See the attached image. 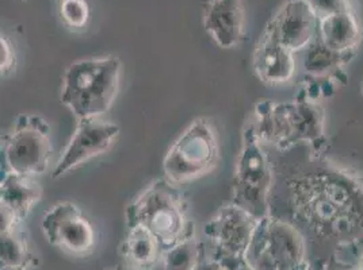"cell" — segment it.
<instances>
[{"instance_id": "obj_1", "label": "cell", "mask_w": 363, "mask_h": 270, "mask_svg": "<svg viewBox=\"0 0 363 270\" xmlns=\"http://www.w3.org/2000/svg\"><path fill=\"white\" fill-rule=\"evenodd\" d=\"M288 180L290 207L294 218L324 240L340 243L363 240V180L327 161Z\"/></svg>"}, {"instance_id": "obj_2", "label": "cell", "mask_w": 363, "mask_h": 270, "mask_svg": "<svg viewBox=\"0 0 363 270\" xmlns=\"http://www.w3.org/2000/svg\"><path fill=\"white\" fill-rule=\"evenodd\" d=\"M252 124L262 143H270L279 151H289L300 142H308L312 160L324 158L328 151L325 110L301 92L289 103L259 100Z\"/></svg>"}, {"instance_id": "obj_3", "label": "cell", "mask_w": 363, "mask_h": 270, "mask_svg": "<svg viewBox=\"0 0 363 270\" xmlns=\"http://www.w3.org/2000/svg\"><path fill=\"white\" fill-rule=\"evenodd\" d=\"M122 62L117 56L72 62L64 72L60 102L76 119L102 118L121 87Z\"/></svg>"}, {"instance_id": "obj_4", "label": "cell", "mask_w": 363, "mask_h": 270, "mask_svg": "<svg viewBox=\"0 0 363 270\" xmlns=\"http://www.w3.org/2000/svg\"><path fill=\"white\" fill-rule=\"evenodd\" d=\"M128 227L143 225L167 250L194 237L189 204L175 184L159 179L136 197L125 211Z\"/></svg>"}, {"instance_id": "obj_5", "label": "cell", "mask_w": 363, "mask_h": 270, "mask_svg": "<svg viewBox=\"0 0 363 270\" xmlns=\"http://www.w3.org/2000/svg\"><path fill=\"white\" fill-rule=\"evenodd\" d=\"M274 175L269 157L259 141L252 122L242 130V151L232 181V203L257 219L270 215L269 199Z\"/></svg>"}, {"instance_id": "obj_6", "label": "cell", "mask_w": 363, "mask_h": 270, "mask_svg": "<svg viewBox=\"0 0 363 270\" xmlns=\"http://www.w3.org/2000/svg\"><path fill=\"white\" fill-rule=\"evenodd\" d=\"M245 262L248 270H309L300 230L272 215L259 221Z\"/></svg>"}, {"instance_id": "obj_7", "label": "cell", "mask_w": 363, "mask_h": 270, "mask_svg": "<svg viewBox=\"0 0 363 270\" xmlns=\"http://www.w3.org/2000/svg\"><path fill=\"white\" fill-rule=\"evenodd\" d=\"M220 160L218 135L206 118L193 120L167 151L163 172L175 185L198 180L211 173Z\"/></svg>"}, {"instance_id": "obj_8", "label": "cell", "mask_w": 363, "mask_h": 270, "mask_svg": "<svg viewBox=\"0 0 363 270\" xmlns=\"http://www.w3.org/2000/svg\"><path fill=\"white\" fill-rule=\"evenodd\" d=\"M53 154L50 126L41 115L22 114L3 141V155L10 172L38 176L45 173Z\"/></svg>"}, {"instance_id": "obj_9", "label": "cell", "mask_w": 363, "mask_h": 270, "mask_svg": "<svg viewBox=\"0 0 363 270\" xmlns=\"http://www.w3.org/2000/svg\"><path fill=\"white\" fill-rule=\"evenodd\" d=\"M260 219L235 203L223 206L205 225L213 255L224 270H248L245 254Z\"/></svg>"}, {"instance_id": "obj_10", "label": "cell", "mask_w": 363, "mask_h": 270, "mask_svg": "<svg viewBox=\"0 0 363 270\" xmlns=\"http://www.w3.org/2000/svg\"><path fill=\"white\" fill-rule=\"evenodd\" d=\"M48 240L67 254L86 257L96 246V230L75 203L61 201L46 212L41 222Z\"/></svg>"}, {"instance_id": "obj_11", "label": "cell", "mask_w": 363, "mask_h": 270, "mask_svg": "<svg viewBox=\"0 0 363 270\" xmlns=\"http://www.w3.org/2000/svg\"><path fill=\"white\" fill-rule=\"evenodd\" d=\"M120 133V126L102 118L79 120L75 133L61 154L59 163L53 168L52 177L59 179L77 166L110 151Z\"/></svg>"}, {"instance_id": "obj_12", "label": "cell", "mask_w": 363, "mask_h": 270, "mask_svg": "<svg viewBox=\"0 0 363 270\" xmlns=\"http://www.w3.org/2000/svg\"><path fill=\"white\" fill-rule=\"evenodd\" d=\"M293 53L303 50L318 34V18L306 0H289L267 23L266 29Z\"/></svg>"}, {"instance_id": "obj_13", "label": "cell", "mask_w": 363, "mask_h": 270, "mask_svg": "<svg viewBox=\"0 0 363 270\" xmlns=\"http://www.w3.org/2000/svg\"><path fill=\"white\" fill-rule=\"evenodd\" d=\"M203 28L221 49L240 45L245 35L244 0H209L203 7Z\"/></svg>"}, {"instance_id": "obj_14", "label": "cell", "mask_w": 363, "mask_h": 270, "mask_svg": "<svg viewBox=\"0 0 363 270\" xmlns=\"http://www.w3.org/2000/svg\"><path fill=\"white\" fill-rule=\"evenodd\" d=\"M252 68L264 84H285L296 74L294 53L264 30L252 56Z\"/></svg>"}, {"instance_id": "obj_15", "label": "cell", "mask_w": 363, "mask_h": 270, "mask_svg": "<svg viewBox=\"0 0 363 270\" xmlns=\"http://www.w3.org/2000/svg\"><path fill=\"white\" fill-rule=\"evenodd\" d=\"M41 199L43 187L34 176L9 170L1 179L0 209L9 211L19 222H25Z\"/></svg>"}, {"instance_id": "obj_16", "label": "cell", "mask_w": 363, "mask_h": 270, "mask_svg": "<svg viewBox=\"0 0 363 270\" xmlns=\"http://www.w3.org/2000/svg\"><path fill=\"white\" fill-rule=\"evenodd\" d=\"M303 69L306 76L331 80L336 84H346L347 75L343 68L355 57L357 50L336 52L325 45L320 37H316L305 49Z\"/></svg>"}, {"instance_id": "obj_17", "label": "cell", "mask_w": 363, "mask_h": 270, "mask_svg": "<svg viewBox=\"0 0 363 270\" xmlns=\"http://www.w3.org/2000/svg\"><path fill=\"white\" fill-rule=\"evenodd\" d=\"M163 252L159 240L143 225L129 227V233L120 246L125 266L133 270L153 269L162 259Z\"/></svg>"}, {"instance_id": "obj_18", "label": "cell", "mask_w": 363, "mask_h": 270, "mask_svg": "<svg viewBox=\"0 0 363 270\" xmlns=\"http://www.w3.org/2000/svg\"><path fill=\"white\" fill-rule=\"evenodd\" d=\"M320 40L336 52L357 50L362 41V29L354 11L318 20Z\"/></svg>"}, {"instance_id": "obj_19", "label": "cell", "mask_w": 363, "mask_h": 270, "mask_svg": "<svg viewBox=\"0 0 363 270\" xmlns=\"http://www.w3.org/2000/svg\"><path fill=\"white\" fill-rule=\"evenodd\" d=\"M22 225H13L1 231V268L28 269L34 264Z\"/></svg>"}, {"instance_id": "obj_20", "label": "cell", "mask_w": 363, "mask_h": 270, "mask_svg": "<svg viewBox=\"0 0 363 270\" xmlns=\"http://www.w3.org/2000/svg\"><path fill=\"white\" fill-rule=\"evenodd\" d=\"M205 257V246L194 235L163 252V270H196Z\"/></svg>"}, {"instance_id": "obj_21", "label": "cell", "mask_w": 363, "mask_h": 270, "mask_svg": "<svg viewBox=\"0 0 363 270\" xmlns=\"http://www.w3.org/2000/svg\"><path fill=\"white\" fill-rule=\"evenodd\" d=\"M61 20L69 29H83L90 20L91 10L86 0H61Z\"/></svg>"}, {"instance_id": "obj_22", "label": "cell", "mask_w": 363, "mask_h": 270, "mask_svg": "<svg viewBox=\"0 0 363 270\" xmlns=\"http://www.w3.org/2000/svg\"><path fill=\"white\" fill-rule=\"evenodd\" d=\"M318 20L328 16L350 13L352 11V6L350 0H306Z\"/></svg>"}, {"instance_id": "obj_23", "label": "cell", "mask_w": 363, "mask_h": 270, "mask_svg": "<svg viewBox=\"0 0 363 270\" xmlns=\"http://www.w3.org/2000/svg\"><path fill=\"white\" fill-rule=\"evenodd\" d=\"M16 50L7 37L0 38V69L1 75H7L16 66Z\"/></svg>"}, {"instance_id": "obj_24", "label": "cell", "mask_w": 363, "mask_h": 270, "mask_svg": "<svg viewBox=\"0 0 363 270\" xmlns=\"http://www.w3.org/2000/svg\"><path fill=\"white\" fill-rule=\"evenodd\" d=\"M196 270H224V268L217 261L205 257L203 261L199 264V266Z\"/></svg>"}, {"instance_id": "obj_25", "label": "cell", "mask_w": 363, "mask_h": 270, "mask_svg": "<svg viewBox=\"0 0 363 270\" xmlns=\"http://www.w3.org/2000/svg\"><path fill=\"white\" fill-rule=\"evenodd\" d=\"M352 270H363V254L358 259V265H355V268Z\"/></svg>"}, {"instance_id": "obj_26", "label": "cell", "mask_w": 363, "mask_h": 270, "mask_svg": "<svg viewBox=\"0 0 363 270\" xmlns=\"http://www.w3.org/2000/svg\"><path fill=\"white\" fill-rule=\"evenodd\" d=\"M110 270H133V269H130V268H128V266H123V268H116V269H110Z\"/></svg>"}, {"instance_id": "obj_27", "label": "cell", "mask_w": 363, "mask_h": 270, "mask_svg": "<svg viewBox=\"0 0 363 270\" xmlns=\"http://www.w3.org/2000/svg\"><path fill=\"white\" fill-rule=\"evenodd\" d=\"M1 270H28V269H14V268H1Z\"/></svg>"}, {"instance_id": "obj_28", "label": "cell", "mask_w": 363, "mask_h": 270, "mask_svg": "<svg viewBox=\"0 0 363 270\" xmlns=\"http://www.w3.org/2000/svg\"><path fill=\"white\" fill-rule=\"evenodd\" d=\"M362 95H363V84H362Z\"/></svg>"}]
</instances>
